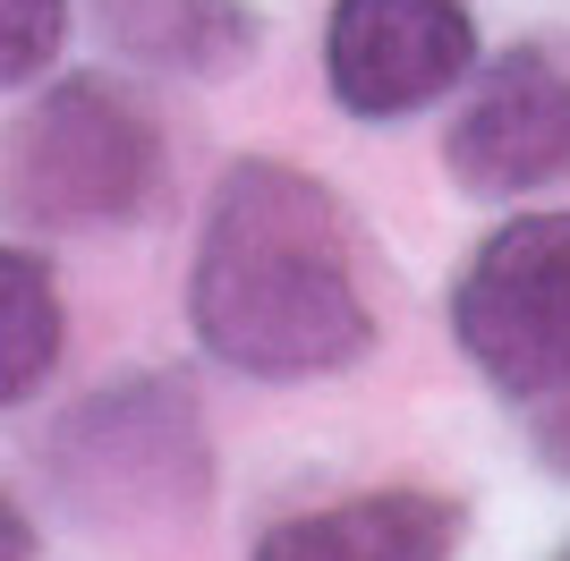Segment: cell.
<instances>
[{"label": "cell", "mask_w": 570, "mask_h": 561, "mask_svg": "<svg viewBox=\"0 0 570 561\" xmlns=\"http://www.w3.org/2000/svg\"><path fill=\"white\" fill-rule=\"evenodd\" d=\"M111 51L163 77H222L256 51V9L247 0H95Z\"/></svg>", "instance_id": "cell-7"}, {"label": "cell", "mask_w": 570, "mask_h": 561, "mask_svg": "<svg viewBox=\"0 0 570 561\" xmlns=\"http://www.w3.org/2000/svg\"><path fill=\"white\" fill-rule=\"evenodd\" d=\"M163 187V128L111 77H60L0 128V222L18 230H111Z\"/></svg>", "instance_id": "cell-2"}, {"label": "cell", "mask_w": 570, "mask_h": 561, "mask_svg": "<svg viewBox=\"0 0 570 561\" xmlns=\"http://www.w3.org/2000/svg\"><path fill=\"white\" fill-rule=\"evenodd\" d=\"M196 341L256 383L341 374L375 341L366 264L341 196L289 163L222 170L188 273Z\"/></svg>", "instance_id": "cell-1"}, {"label": "cell", "mask_w": 570, "mask_h": 561, "mask_svg": "<svg viewBox=\"0 0 570 561\" xmlns=\"http://www.w3.org/2000/svg\"><path fill=\"white\" fill-rule=\"evenodd\" d=\"M452 544H460V502L401 485L282 519L256 544V561H452Z\"/></svg>", "instance_id": "cell-6"}, {"label": "cell", "mask_w": 570, "mask_h": 561, "mask_svg": "<svg viewBox=\"0 0 570 561\" xmlns=\"http://www.w3.org/2000/svg\"><path fill=\"white\" fill-rule=\"evenodd\" d=\"M69 43V0H0V94L35 86Z\"/></svg>", "instance_id": "cell-9"}, {"label": "cell", "mask_w": 570, "mask_h": 561, "mask_svg": "<svg viewBox=\"0 0 570 561\" xmlns=\"http://www.w3.org/2000/svg\"><path fill=\"white\" fill-rule=\"evenodd\" d=\"M537 451H546L553 476H570V383L537 400Z\"/></svg>", "instance_id": "cell-10"}, {"label": "cell", "mask_w": 570, "mask_h": 561, "mask_svg": "<svg viewBox=\"0 0 570 561\" xmlns=\"http://www.w3.org/2000/svg\"><path fill=\"white\" fill-rule=\"evenodd\" d=\"M60 341H69V315H60L51 264L35 247H0V409L43 392L60 366Z\"/></svg>", "instance_id": "cell-8"}, {"label": "cell", "mask_w": 570, "mask_h": 561, "mask_svg": "<svg viewBox=\"0 0 570 561\" xmlns=\"http://www.w3.org/2000/svg\"><path fill=\"white\" fill-rule=\"evenodd\" d=\"M0 561H35V528H26V511L0 493Z\"/></svg>", "instance_id": "cell-11"}, {"label": "cell", "mask_w": 570, "mask_h": 561, "mask_svg": "<svg viewBox=\"0 0 570 561\" xmlns=\"http://www.w3.org/2000/svg\"><path fill=\"white\" fill-rule=\"evenodd\" d=\"M562 561H570V553H562Z\"/></svg>", "instance_id": "cell-12"}, {"label": "cell", "mask_w": 570, "mask_h": 561, "mask_svg": "<svg viewBox=\"0 0 570 561\" xmlns=\"http://www.w3.org/2000/svg\"><path fill=\"white\" fill-rule=\"evenodd\" d=\"M476 69V26L460 0H333L324 86L350 119H409Z\"/></svg>", "instance_id": "cell-4"}, {"label": "cell", "mask_w": 570, "mask_h": 561, "mask_svg": "<svg viewBox=\"0 0 570 561\" xmlns=\"http://www.w3.org/2000/svg\"><path fill=\"white\" fill-rule=\"evenodd\" d=\"M443 163L469 196H537L570 179V69L546 51H511L460 102Z\"/></svg>", "instance_id": "cell-5"}, {"label": "cell", "mask_w": 570, "mask_h": 561, "mask_svg": "<svg viewBox=\"0 0 570 561\" xmlns=\"http://www.w3.org/2000/svg\"><path fill=\"white\" fill-rule=\"evenodd\" d=\"M452 341L502 400L570 383V213L502 222L452 289Z\"/></svg>", "instance_id": "cell-3"}]
</instances>
